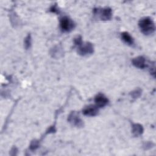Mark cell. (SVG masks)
Wrapping results in <instances>:
<instances>
[{"label":"cell","mask_w":156,"mask_h":156,"mask_svg":"<svg viewBox=\"0 0 156 156\" xmlns=\"http://www.w3.org/2000/svg\"><path fill=\"white\" fill-rule=\"evenodd\" d=\"M82 43V40L81 37H77V38H76L74 39V43H75L76 45L79 46V45H80Z\"/></svg>","instance_id":"4fadbf2b"},{"label":"cell","mask_w":156,"mask_h":156,"mask_svg":"<svg viewBox=\"0 0 156 156\" xmlns=\"http://www.w3.org/2000/svg\"><path fill=\"white\" fill-rule=\"evenodd\" d=\"M31 45V36L29 34L24 39V47L26 49H29Z\"/></svg>","instance_id":"8fae6325"},{"label":"cell","mask_w":156,"mask_h":156,"mask_svg":"<svg viewBox=\"0 0 156 156\" xmlns=\"http://www.w3.org/2000/svg\"><path fill=\"white\" fill-rule=\"evenodd\" d=\"M78 46L77 52L81 55H87L93 52V46L91 43H82Z\"/></svg>","instance_id":"3957f363"},{"label":"cell","mask_w":156,"mask_h":156,"mask_svg":"<svg viewBox=\"0 0 156 156\" xmlns=\"http://www.w3.org/2000/svg\"><path fill=\"white\" fill-rule=\"evenodd\" d=\"M121 38L126 44L129 45H132L134 43L133 38L127 32H124L121 34Z\"/></svg>","instance_id":"9c48e42d"},{"label":"cell","mask_w":156,"mask_h":156,"mask_svg":"<svg viewBox=\"0 0 156 156\" xmlns=\"http://www.w3.org/2000/svg\"><path fill=\"white\" fill-rule=\"evenodd\" d=\"M60 26L62 30L65 32H69L74 29L75 24L70 18L67 16H63L60 20Z\"/></svg>","instance_id":"7a4b0ae2"},{"label":"cell","mask_w":156,"mask_h":156,"mask_svg":"<svg viewBox=\"0 0 156 156\" xmlns=\"http://www.w3.org/2000/svg\"><path fill=\"white\" fill-rule=\"evenodd\" d=\"M132 63L135 66L138 68L143 69L146 67V60L145 58L142 56H138L134 58L132 60Z\"/></svg>","instance_id":"ba28073f"},{"label":"cell","mask_w":156,"mask_h":156,"mask_svg":"<svg viewBox=\"0 0 156 156\" xmlns=\"http://www.w3.org/2000/svg\"><path fill=\"white\" fill-rule=\"evenodd\" d=\"M141 94V91L140 90H136L135 91H133L132 93V96L133 97V98H138Z\"/></svg>","instance_id":"7c38bea8"},{"label":"cell","mask_w":156,"mask_h":156,"mask_svg":"<svg viewBox=\"0 0 156 156\" xmlns=\"http://www.w3.org/2000/svg\"><path fill=\"white\" fill-rule=\"evenodd\" d=\"M143 129L141 125L139 124H134L132 126V132L135 136H138L143 133Z\"/></svg>","instance_id":"30bf717a"},{"label":"cell","mask_w":156,"mask_h":156,"mask_svg":"<svg viewBox=\"0 0 156 156\" xmlns=\"http://www.w3.org/2000/svg\"><path fill=\"white\" fill-rule=\"evenodd\" d=\"M141 32L145 35L152 34L155 30V24L153 21L149 17L141 18L138 23Z\"/></svg>","instance_id":"6da1fadb"},{"label":"cell","mask_w":156,"mask_h":156,"mask_svg":"<svg viewBox=\"0 0 156 156\" xmlns=\"http://www.w3.org/2000/svg\"><path fill=\"white\" fill-rule=\"evenodd\" d=\"M98 108L96 105H90L85 107L83 110V113L86 116H93L98 113Z\"/></svg>","instance_id":"5b68a950"},{"label":"cell","mask_w":156,"mask_h":156,"mask_svg":"<svg viewBox=\"0 0 156 156\" xmlns=\"http://www.w3.org/2000/svg\"><path fill=\"white\" fill-rule=\"evenodd\" d=\"M94 13L99 14L100 18L102 20H109L112 18V9L109 7H105L102 9L101 10H99L98 9H94Z\"/></svg>","instance_id":"277c9868"},{"label":"cell","mask_w":156,"mask_h":156,"mask_svg":"<svg viewBox=\"0 0 156 156\" xmlns=\"http://www.w3.org/2000/svg\"><path fill=\"white\" fill-rule=\"evenodd\" d=\"M94 102H96V105L98 107H103L108 104V100L104 95L98 94L94 98Z\"/></svg>","instance_id":"8992f818"},{"label":"cell","mask_w":156,"mask_h":156,"mask_svg":"<svg viewBox=\"0 0 156 156\" xmlns=\"http://www.w3.org/2000/svg\"><path fill=\"white\" fill-rule=\"evenodd\" d=\"M68 121L71 123H72L73 125L76 126L77 127H80L83 124L82 121L80 119L79 116H77V115L74 112H72L69 115V116L68 117Z\"/></svg>","instance_id":"52a82bcc"},{"label":"cell","mask_w":156,"mask_h":156,"mask_svg":"<svg viewBox=\"0 0 156 156\" xmlns=\"http://www.w3.org/2000/svg\"><path fill=\"white\" fill-rule=\"evenodd\" d=\"M38 147V143L36 142V141H32L31 144H30V148L32 149V150H34L36 148H37Z\"/></svg>","instance_id":"5bb4252c"}]
</instances>
